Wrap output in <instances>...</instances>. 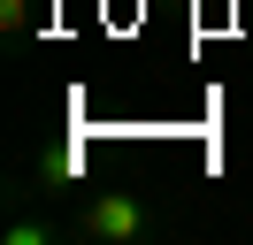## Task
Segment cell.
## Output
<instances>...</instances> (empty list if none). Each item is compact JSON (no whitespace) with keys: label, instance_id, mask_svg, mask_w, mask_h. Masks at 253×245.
<instances>
[{"label":"cell","instance_id":"cell-1","mask_svg":"<svg viewBox=\"0 0 253 245\" xmlns=\"http://www.w3.org/2000/svg\"><path fill=\"white\" fill-rule=\"evenodd\" d=\"M161 207L146 192H115V184H92V192H77V207H69V238L77 245H146L161 238Z\"/></svg>","mask_w":253,"mask_h":245},{"label":"cell","instance_id":"cell-2","mask_svg":"<svg viewBox=\"0 0 253 245\" xmlns=\"http://www.w3.org/2000/svg\"><path fill=\"white\" fill-rule=\"evenodd\" d=\"M69 238V214L46 207V192H31V176L8 184V222H0V245H62Z\"/></svg>","mask_w":253,"mask_h":245},{"label":"cell","instance_id":"cell-3","mask_svg":"<svg viewBox=\"0 0 253 245\" xmlns=\"http://www.w3.org/2000/svg\"><path fill=\"white\" fill-rule=\"evenodd\" d=\"M77 146H54V153H39V184H77Z\"/></svg>","mask_w":253,"mask_h":245},{"label":"cell","instance_id":"cell-4","mask_svg":"<svg viewBox=\"0 0 253 245\" xmlns=\"http://www.w3.org/2000/svg\"><path fill=\"white\" fill-rule=\"evenodd\" d=\"M31 23H39V8L31 0H0V39L16 46V39H31Z\"/></svg>","mask_w":253,"mask_h":245}]
</instances>
